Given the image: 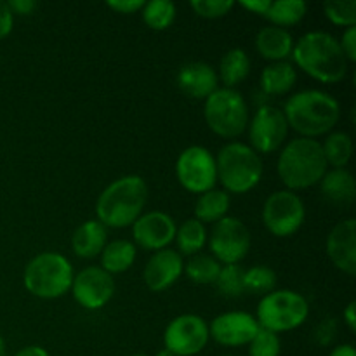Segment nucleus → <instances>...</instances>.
Listing matches in <instances>:
<instances>
[{
  "label": "nucleus",
  "mask_w": 356,
  "mask_h": 356,
  "mask_svg": "<svg viewBox=\"0 0 356 356\" xmlns=\"http://www.w3.org/2000/svg\"><path fill=\"white\" fill-rule=\"evenodd\" d=\"M294 63L323 83H337L348 73V59L339 40L327 31H309L302 35L292 49Z\"/></svg>",
  "instance_id": "f257e3e1"
},
{
  "label": "nucleus",
  "mask_w": 356,
  "mask_h": 356,
  "mask_svg": "<svg viewBox=\"0 0 356 356\" xmlns=\"http://www.w3.org/2000/svg\"><path fill=\"white\" fill-rule=\"evenodd\" d=\"M148 184L141 176H124L108 184L96 204L97 221L104 228H127L143 214Z\"/></svg>",
  "instance_id": "f03ea898"
},
{
  "label": "nucleus",
  "mask_w": 356,
  "mask_h": 356,
  "mask_svg": "<svg viewBox=\"0 0 356 356\" xmlns=\"http://www.w3.org/2000/svg\"><path fill=\"white\" fill-rule=\"evenodd\" d=\"M284 115L289 127L299 132L302 138L315 139L332 131L339 122L341 106L329 92L308 89L289 97Z\"/></svg>",
  "instance_id": "7ed1b4c3"
},
{
  "label": "nucleus",
  "mask_w": 356,
  "mask_h": 356,
  "mask_svg": "<svg viewBox=\"0 0 356 356\" xmlns=\"http://www.w3.org/2000/svg\"><path fill=\"white\" fill-rule=\"evenodd\" d=\"M277 170L289 191L306 190L318 184L327 172L322 143L308 138L289 141L278 156Z\"/></svg>",
  "instance_id": "20e7f679"
},
{
  "label": "nucleus",
  "mask_w": 356,
  "mask_h": 356,
  "mask_svg": "<svg viewBox=\"0 0 356 356\" xmlns=\"http://www.w3.org/2000/svg\"><path fill=\"white\" fill-rule=\"evenodd\" d=\"M218 181L226 193L243 195L259 184L263 177V160L243 143H228L216 159Z\"/></svg>",
  "instance_id": "39448f33"
},
{
  "label": "nucleus",
  "mask_w": 356,
  "mask_h": 356,
  "mask_svg": "<svg viewBox=\"0 0 356 356\" xmlns=\"http://www.w3.org/2000/svg\"><path fill=\"white\" fill-rule=\"evenodd\" d=\"M73 266L63 254L42 252L24 268L23 284L31 296L58 299L72 289Z\"/></svg>",
  "instance_id": "423d86ee"
},
{
  "label": "nucleus",
  "mask_w": 356,
  "mask_h": 356,
  "mask_svg": "<svg viewBox=\"0 0 356 356\" xmlns=\"http://www.w3.org/2000/svg\"><path fill=\"white\" fill-rule=\"evenodd\" d=\"M204 117L214 134L233 139L245 132L249 125V108L238 90L218 87L205 99Z\"/></svg>",
  "instance_id": "0eeeda50"
},
{
  "label": "nucleus",
  "mask_w": 356,
  "mask_h": 356,
  "mask_svg": "<svg viewBox=\"0 0 356 356\" xmlns=\"http://www.w3.org/2000/svg\"><path fill=\"white\" fill-rule=\"evenodd\" d=\"M308 315L309 305L299 292L273 291L259 301L256 320L261 329L278 334L301 327Z\"/></svg>",
  "instance_id": "6e6552de"
},
{
  "label": "nucleus",
  "mask_w": 356,
  "mask_h": 356,
  "mask_svg": "<svg viewBox=\"0 0 356 356\" xmlns=\"http://www.w3.org/2000/svg\"><path fill=\"white\" fill-rule=\"evenodd\" d=\"M305 218V202L294 191H275L264 202L263 222L268 232L278 238H287L298 233Z\"/></svg>",
  "instance_id": "1a4fd4ad"
},
{
  "label": "nucleus",
  "mask_w": 356,
  "mask_h": 356,
  "mask_svg": "<svg viewBox=\"0 0 356 356\" xmlns=\"http://www.w3.org/2000/svg\"><path fill=\"white\" fill-rule=\"evenodd\" d=\"M177 181L190 193H205L214 190L218 183L216 159L204 146H190L183 149L176 162Z\"/></svg>",
  "instance_id": "9d476101"
},
{
  "label": "nucleus",
  "mask_w": 356,
  "mask_h": 356,
  "mask_svg": "<svg viewBox=\"0 0 356 356\" xmlns=\"http://www.w3.org/2000/svg\"><path fill=\"white\" fill-rule=\"evenodd\" d=\"M209 245L219 264H238L250 250L249 228L238 218L226 216L212 228Z\"/></svg>",
  "instance_id": "9b49d317"
},
{
  "label": "nucleus",
  "mask_w": 356,
  "mask_h": 356,
  "mask_svg": "<svg viewBox=\"0 0 356 356\" xmlns=\"http://www.w3.org/2000/svg\"><path fill=\"white\" fill-rule=\"evenodd\" d=\"M289 134V124L284 111L271 104H263L254 113L252 122L249 125L250 148L259 155H270L277 152L285 143Z\"/></svg>",
  "instance_id": "f8f14e48"
},
{
  "label": "nucleus",
  "mask_w": 356,
  "mask_h": 356,
  "mask_svg": "<svg viewBox=\"0 0 356 356\" xmlns=\"http://www.w3.org/2000/svg\"><path fill=\"white\" fill-rule=\"evenodd\" d=\"M209 325L198 315L176 316L163 334L165 350L174 356L198 355L209 343Z\"/></svg>",
  "instance_id": "ddd939ff"
},
{
  "label": "nucleus",
  "mask_w": 356,
  "mask_h": 356,
  "mask_svg": "<svg viewBox=\"0 0 356 356\" xmlns=\"http://www.w3.org/2000/svg\"><path fill=\"white\" fill-rule=\"evenodd\" d=\"M73 299L86 309H101L115 294V280L99 266L83 268L73 277Z\"/></svg>",
  "instance_id": "4468645a"
},
{
  "label": "nucleus",
  "mask_w": 356,
  "mask_h": 356,
  "mask_svg": "<svg viewBox=\"0 0 356 356\" xmlns=\"http://www.w3.org/2000/svg\"><path fill=\"white\" fill-rule=\"evenodd\" d=\"M256 316L245 312H228L216 316L209 327V337L221 346L238 348L249 344L259 330Z\"/></svg>",
  "instance_id": "2eb2a0df"
},
{
  "label": "nucleus",
  "mask_w": 356,
  "mask_h": 356,
  "mask_svg": "<svg viewBox=\"0 0 356 356\" xmlns=\"http://www.w3.org/2000/svg\"><path fill=\"white\" fill-rule=\"evenodd\" d=\"M176 221L169 214L160 211H152L141 214L132 225V236L134 242L145 250H162L167 249L176 236Z\"/></svg>",
  "instance_id": "dca6fc26"
},
{
  "label": "nucleus",
  "mask_w": 356,
  "mask_h": 356,
  "mask_svg": "<svg viewBox=\"0 0 356 356\" xmlns=\"http://www.w3.org/2000/svg\"><path fill=\"white\" fill-rule=\"evenodd\" d=\"M183 257L174 249L156 250L146 263L143 278L152 292H163L172 287L183 275Z\"/></svg>",
  "instance_id": "f3484780"
},
{
  "label": "nucleus",
  "mask_w": 356,
  "mask_h": 356,
  "mask_svg": "<svg viewBox=\"0 0 356 356\" xmlns=\"http://www.w3.org/2000/svg\"><path fill=\"white\" fill-rule=\"evenodd\" d=\"M327 256L343 273L351 277L356 273V221L353 218L337 222L329 233Z\"/></svg>",
  "instance_id": "a211bd4d"
},
{
  "label": "nucleus",
  "mask_w": 356,
  "mask_h": 356,
  "mask_svg": "<svg viewBox=\"0 0 356 356\" xmlns=\"http://www.w3.org/2000/svg\"><path fill=\"white\" fill-rule=\"evenodd\" d=\"M176 82L186 96L193 99H207L218 89V73L207 63H186L177 72Z\"/></svg>",
  "instance_id": "6ab92c4d"
},
{
  "label": "nucleus",
  "mask_w": 356,
  "mask_h": 356,
  "mask_svg": "<svg viewBox=\"0 0 356 356\" xmlns=\"http://www.w3.org/2000/svg\"><path fill=\"white\" fill-rule=\"evenodd\" d=\"M256 49L264 59H270L273 63L285 61L289 56H292L294 49V38L284 28H278L270 24L263 28L256 35Z\"/></svg>",
  "instance_id": "aec40b11"
},
{
  "label": "nucleus",
  "mask_w": 356,
  "mask_h": 356,
  "mask_svg": "<svg viewBox=\"0 0 356 356\" xmlns=\"http://www.w3.org/2000/svg\"><path fill=\"white\" fill-rule=\"evenodd\" d=\"M106 238V228L97 219H90L75 229L72 236V249L82 259H90L103 252L104 245L108 243Z\"/></svg>",
  "instance_id": "412c9836"
},
{
  "label": "nucleus",
  "mask_w": 356,
  "mask_h": 356,
  "mask_svg": "<svg viewBox=\"0 0 356 356\" xmlns=\"http://www.w3.org/2000/svg\"><path fill=\"white\" fill-rule=\"evenodd\" d=\"M323 197L329 202L337 205H350L353 204L356 186L355 177L351 176L350 170L346 169H332L325 172V176L320 181Z\"/></svg>",
  "instance_id": "4be33fe9"
},
{
  "label": "nucleus",
  "mask_w": 356,
  "mask_h": 356,
  "mask_svg": "<svg viewBox=\"0 0 356 356\" xmlns=\"http://www.w3.org/2000/svg\"><path fill=\"white\" fill-rule=\"evenodd\" d=\"M298 80V72L289 61L268 65L261 73V89L266 96H284Z\"/></svg>",
  "instance_id": "5701e85b"
},
{
  "label": "nucleus",
  "mask_w": 356,
  "mask_h": 356,
  "mask_svg": "<svg viewBox=\"0 0 356 356\" xmlns=\"http://www.w3.org/2000/svg\"><path fill=\"white\" fill-rule=\"evenodd\" d=\"M136 245L129 240H113L101 252V268L106 273H124L134 264Z\"/></svg>",
  "instance_id": "b1692460"
},
{
  "label": "nucleus",
  "mask_w": 356,
  "mask_h": 356,
  "mask_svg": "<svg viewBox=\"0 0 356 356\" xmlns=\"http://www.w3.org/2000/svg\"><path fill=\"white\" fill-rule=\"evenodd\" d=\"M250 58L243 49H232L219 63V79L226 89H233L249 76Z\"/></svg>",
  "instance_id": "393cba45"
},
{
  "label": "nucleus",
  "mask_w": 356,
  "mask_h": 356,
  "mask_svg": "<svg viewBox=\"0 0 356 356\" xmlns=\"http://www.w3.org/2000/svg\"><path fill=\"white\" fill-rule=\"evenodd\" d=\"M229 209V195L222 190H209L198 197L195 204V219L204 222H218L226 218Z\"/></svg>",
  "instance_id": "a878e982"
},
{
  "label": "nucleus",
  "mask_w": 356,
  "mask_h": 356,
  "mask_svg": "<svg viewBox=\"0 0 356 356\" xmlns=\"http://www.w3.org/2000/svg\"><path fill=\"white\" fill-rule=\"evenodd\" d=\"M306 13H308V3L305 0H277V2H271L264 17L270 19L273 26L285 30L287 26L301 23Z\"/></svg>",
  "instance_id": "bb28decb"
},
{
  "label": "nucleus",
  "mask_w": 356,
  "mask_h": 356,
  "mask_svg": "<svg viewBox=\"0 0 356 356\" xmlns=\"http://www.w3.org/2000/svg\"><path fill=\"white\" fill-rule=\"evenodd\" d=\"M174 240H176L179 254L195 256V254H200V250L204 249L205 242H207V232H205V226L200 221L186 219L184 222H181V226H177Z\"/></svg>",
  "instance_id": "cd10ccee"
},
{
  "label": "nucleus",
  "mask_w": 356,
  "mask_h": 356,
  "mask_svg": "<svg viewBox=\"0 0 356 356\" xmlns=\"http://www.w3.org/2000/svg\"><path fill=\"white\" fill-rule=\"evenodd\" d=\"M322 152L327 165H332L334 169H344L353 153V141L346 132H332L323 141Z\"/></svg>",
  "instance_id": "c85d7f7f"
},
{
  "label": "nucleus",
  "mask_w": 356,
  "mask_h": 356,
  "mask_svg": "<svg viewBox=\"0 0 356 356\" xmlns=\"http://www.w3.org/2000/svg\"><path fill=\"white\" fill-rule=\"evenodd\" d=\"M183 271L195 284L209 285L216 284L219 271H221V264L212 256H207V254H195V256L190 257L188 263H184Z\"/></svg>",
  "instance_id": "c756f323"
},
{
  "label": "nucleus",
  "mask_w": 356,
  "mask_h": 356,
  "mask_svg": "<svg viewBox=\"0 0 356 356\" xmlns=\"http://www.w3.org/2000/svg\"><path fill=\"white\" fill-rule=\"evenodd\" d=\"M176 6L170 0H152L141 9L143 21L156 31L167 30L176 19Z\"/></svg>",
  "instance_id": "7c9ffc66"
},
{
  "label": "nucleus",
  "mask_w": 356,
  "mask_h": 356,
  "mask_svg": "<svg viewBox=\"0 0 356 356\" xmlns=\"http://www.w3.org/2000/svg\"><path fill=\"white\" fill-rule=\"evenodd\" d=\"M277 285V273L270 266H252L243 273V292L266 296Z\"/></svg>",
  "instance_id": "2f4dec72"
},
{
  "label": "nucleus",
  "mask_w": 356,
  "mask_h": 356,
  "mask_svg": "<svg viewBox=\"0 0 356 356\" xmlns=\"http://www.w3.org/2000/svg\"><path fill=\"white\" fill-rule=\"evenodd\" d=\"M243 270L240 264H226L221 266L219 271V277L216 280L219 292L222 296H228V298H238L243 294Z\"/></svg>",
  "instance_id": "473e14b6"
},
{
  "label": "nucleus",
  "mask_w": 356,
  "mask_h": 356,
  "mask_svg": "<svg viewBox=\"0 0 356 356\" xmlns=\"http://www.w3.org/2000/svg\"><path fill=\"white\" fill-rule=\"evenodd\" d=\"M323 13L337 26H356V0H329L323 3Z\"/></svg>",
  "instance_id": "72a5a7b5"
},
{
  "label": "nucleus",
  "mask_w": 356,
  "mask_h": 356,
  "mask_svg": "<svg viewBox=\"0 0 356 356\" xmlns=\"http://www.w3.org/2000/svg\"><path fill=\"white\" fill-rule=\"evenodd\" d=\"M282 343L278 334L259 329L249 343V356H280Z\"/></svg>",
  "instance_id": "f704fd0d"
},
{
  "label": "nucleus",
  "mask_w": 356,
  "mask_h": 356,
  "mask_svg": "<svg viewBox=\"0 0 356 356\" xmlns=\"http://www.w3.org/2000/svg\"><path fill=\"white\" fill-rule=\"evenodd\" d=\"M190 6L200 17L218 19V17L226 16L233 9L235 2L233 0H191Z\"/></svg>",
  "instance_id": "c9c22d12"
},
{
  "label": "nucleus",
  "mask_w": 356,
  "mask_h": 356,
  "mask_svg": "<svg viewBox=\"0 0 356 356\" xmlns=\"http://www.w3.org/2000/svg\"><path fill=\"white\" fill-rule=\"evenodd\" d=\"M337 334V322L334 318H325L316 325L315 332H313V339L320 346H329Z\"/></svg>",
  "instance_id": "e433bc0d"
},
{
  "label": "nucleus",
  "mask_w": 356,
  "mask_h": 356,
  "mask_svg": "<svg viewBox=\"0 0 356 356\" xmlns=\"http://www.w3.org/2000/svg\"><path fill=\"white\" fill-rule=\"evenodd\" d=\"M339 44L348 61L355 63L356 61V26L346 28V31L343 33V38L339 40Z\"/></svg>",
  "instance_id": "4c0bfd02"
},
{
  "label": "nucleus",
  "mask_w": 356,
  "mask_h": 356,
  "mask_svg": "<svg viewBox=\"0 0 356 356\" xmlns=\"http://www.w3.org/2000/svg\"><path fill=\"white\" fill-rule=\"evenodd\" d=\"M146 2L143 0H110L108 7L118 14H134L145 7Z\"/></svg>",
  "instance_id": "58836bf2"
},
{
  "label": "nucleus",
  "mask_w": 356,
  "mask_h": 356,
  "mask_svg": "<svg viewBox=\"0 0 356 356\" xmlns=\"http://www.w3.org/2000/svg\"><path fill=\"white\" fill-rule=\"evenodd\" d=\"M13 26H14V14L10 13L7 2H2V0H0V40L6 38L7 35L13 31Z\"/></svg>",
  "instance_id": "ea45409f"
},
{
  "label": "nucleus",
  "mask_w": 356,
  "mask_h": 356,
  "mask_svg": "<svg viewBox=\"0 0 356 356\" xmlns=\"http://www.w3.org/2000/svg\"><path fill=\"white\" fill-rule=\"evenodd\" d=\"M7 6H9L10 13L21 14V16H28L37 9V2H33V0H9Z\"/></svg>",
  "instance_id": "a19ab883"
},
{
  "label": "nucleus",
  "mask_w": 356,
  "mask_h": 356,
  "mask_svg": "<svg viewBox=\"0 0 356 356\" xmlns=\"http://www.w3.org/2000/svg\"><path fill=\"white\" fill-rule=\"evenodd\" d=\"M240 6H242L245 10H249V13L264 16V14L268 13V9H270L271 0H242Z\"/></svg>",
  "instance_id": "79ce46f5"
},
{
  "label": "nucleus",
  "mask_w": 356,
  "mask_h": 356,
  "mask_svg": "<svg viewBox=\"0 0 356 356\" xmlns=\"http://www.w3.org/2000/svg\"><path fill=\"white\" fill-rule=\"evenodd\" d=\"M355 309H356V302L350 301V305L346 306V309H344V313H343L344 322H346V325L350 327L351 332H355V330H356V313H355Z\"/></svg>",
  "instance_id": "37998d69"
},
{
  "label": "nucleus",
  "mask_w": 356,
  "mask_h": 356,
  "mask_svg": "<svg viewBox=\"0 0 356 356\" xmlns=\"http://www.w3.org/2000/svg\"><path fill=\"white\" fill-rule=\"evenodd\" d=\"M14 356H51L47 353V350L42 346H26L21 351H17Z\"/></svg>",
  "instance_id": "c03bdc74"
},
{
  "label": "nucleus",
  "mask_w": 356,
  "mask_h": 356,
  "mask_svg": "<svg viewBox=\"0 0 356 356\" xmlns=\"http://www.w3.org/2000/svg\"><path fill=\"white\" fill-rule=\"evenodd\" d=\"M329 356H356V350L351 344H341V346L334 348Z\"/></svg>",
  "instance_id": "a18cd8bd"
},
{
  "label": "nucleus",
  "mask_w": 356,
  "mask_h": 356,
  "mask_svg": "<svg viewBox=\"0 0 356 356\" xmlns=\"http://www.w3.org/2000/svg\"><path fill=\"white\" fill-rule=\"evenodd\" d=\"M0 356H6V343H3L2 337H0Z\"/></svg>",
  "instance_id": "49530a36"
},
{
  "label": "nucleus",
  "mask_w": 356,
  "mask_h": 356,
  "mask_svg": "<svg viewBox=\"0 0 356 356\" xmlns=\"http://www.w3.org/2000/svg\"><path fill=\"white\" fill-rule=\"evenodd\" d=\"M155 356H174V355L170 353L169 350H165V348H163V350H162V351H159V353H156Z\"/></svg>",
  "instance_id": "de8ad7c7"
},
{
  "label": "nucleus",
  "mask_w": 356,
  "mask_h": 356,
  "mask_svg": "<svg viewBox=\"0 0 356 356\" xmlns=\"http://www.w3.org/2000/svg\"><path fill=\"white\" fill-rule=\"evenodd\" d=\"M132 356H148V355H132Z\"/></svg>",
  "instance_id": "09e8293b"
},
{
  "label": "nucleus",
  "mask_w": 356,
  "mask_h": 356,
  "mask_svg": "<svg viewBox=\"0 0 356 356\" xmlns=\"http://www.w3.org/2000/svg\"><path fill=\"white\" fill-rule=\"evenodd\" d=\"M226 356H229V355H226Z\"/></svg>",
  "instance_id": "8fccbe9b"
}]
</instances>
